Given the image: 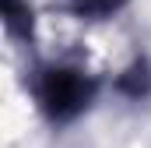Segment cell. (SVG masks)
<instances>
[{
    "label": "cell",
    "instance_id": "1",
    "mask_svg": "<svg viewBox=\"0 0 151 148\" xmlns=\"http://www.w3.org/2000/svg\"><path fill=\"white\" fill-rule=\"evenodd\" d=\"M88 99H91V81L77 71L53 67L39 78V102L56 120H70L74 113H81L88 106Z\"/></svg>",
    "mask_w": 151,
    "mask_h": 148
},
{
    "label": "cell",
    "instance_id": "2",
    "mask_svg": "<svg viewBox=\"0 0 151 148\" xmlns=\"http://www.w3.org/2000/svg\"><path fill=\"white\" fill-rule=\"evenodd\" d=\"M119 4H123V0H74V7L81 14H109Z\"/></svg>",
    "mask_w": 151,
    "mask_h": 148
}]
</instances>
